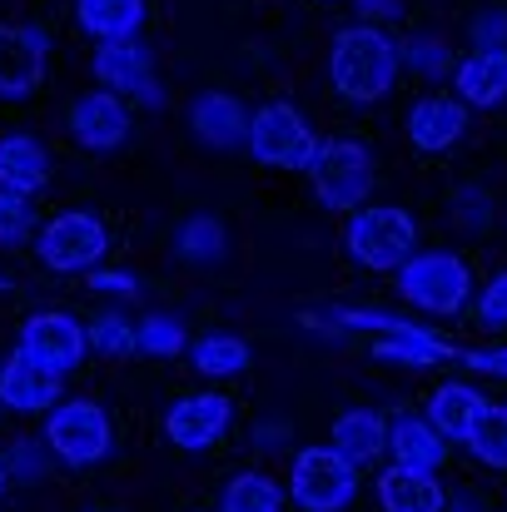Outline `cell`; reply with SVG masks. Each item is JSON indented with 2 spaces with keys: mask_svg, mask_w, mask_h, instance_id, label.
<instances>
[{
  "mask_svg": "<svg viewBox=\"0 0 507 512\" xmlns=\"http://www.w3.org/2000/svg\"><path fill=\"white\" fill-rule=\"evenodd\" d=\"M229 418H234V408H229L224 393H189V398H174V403H169L165 433L174 448L204 453V448H214V443L224 438Z\"/></svg>",
  "mask_w": 507,
  "mask_h": 512,
  "instance_id": "12",
  "label": "cell"
},
{
  "mask_svg": "<svg viewBox=\"0 0 507 512\" xmlns=\"http://www.w3.org/2000/svg\"><path fill=\"white\" fill-rule=\"evenodd\" d=\"M224 224L219 219H209V214H199V219H189L184 229H179V259H189V264H219L224 259Z\"/></svg>",
  "mask_w": 507,
  "mask_h": 512,
  "instance_id": "27",
  "label": "cell"
},
{
  "mask_svg": "<svg viewBox=\"0 0 507 512\" xmlns=\"http://www.w3.org/2000/svg\"><path fill=\"white\" fill-rule=\"evenodd\" d=\"M329 448L343 453L353 468H368L388 453V418L378 408H348L338 413L334 428H329Z\"/></svg>",
  "mask_w": 507,
  "mask_h": 512,
  "instance_id": "17",
  "label": "cell"
},
{
  "mask_svg": "<svg viewBox=\"0 0 507 512\" xmlns=\"http://www.w3.org/2000/svg\"><path fill=\"white\" fill-rule=\"evenodd\" d=\"M5 289H10V279H5V274H0V294H5Z\"/></svg>",
  "mask_w": 507,
  "mask_h": 512,
  "instance_id": "42",
  "label": "cell"
},
{
  "mask_svg": "<svg viewBox=\"0 0 507 512\" xmlns=\"http://www.w3.org/2000/svg\"><path fill=\"white\" fill-rule=\"evenodd\" d=\"M373 353H378V358H398V363H418V368L453 358V348L438 339V334H428V329H418V324H408V319H393V329L373 343Z\"/></svg>",
  "mask_w": 507,
  "mask_h": 512,
  "instance_id": "24",
  "label": "cell"
},
{
  "mask_svg": "<svg viewBox=\"0 0 507 512\" xmlns=\"http://www.w3.org/2000/svg\"><path fill=\"white\" fill-rule=\"evenodd\" d=\"M453 90L468 110H493L507 100V45H478L453 70Z\"/></svg>",
  "mask_w": 507,
  "mask_h": 512,
  "instance_id": "16",
  "label": "cell"
},
{
  "mask_svg": "<svg viewBox=\"0 0 507 512\" xmlns=\"http://www.w3.org/2000/svg\"><path fill=\"white\" fill-rule=\"evenodd\" d=\"M90 348L105 358H130V353H140V329L125 314H100L90 324Z\"/></svg>",
  "mask_w": 507,
  "mask_h": 512,
  "instance_id": "29",
  "label": "cell"
},
{
  "mask_svg": "<svg viewBox=\"0 0 507 512\" xmlns=\"http://www.w3.org/2000/svg\"><path fill=\"white\" fill-rule=\"evenodd\" d=\"M135 329H140V353L174 358V353H184V348H189V343H184V324H179V319H169V314H145Z\"/></svg>",
  "mask_w": 507,
  "mask_h": 512,
  "instance_id": "32",
  "label": "cell"
},
{
  "mask_svg": "<svg viewBox=\"0 0 507 512\" xmlns=\"http://www.w3.org/2000/svg\"><path fill=\"white\" fill-rule=\"evenodd\" d=\"M5 488H10V468L0 463V503H5Z\"/></svg>",
  "mask_w": 507,
  "mask_h": 512,
  "instance_id": "41",
  "label": "cell"
},
{
  "mask_svg": "<svg viewBox=\"0 0 507 512\" xmlns=\"http://www.w3.org/2000/svg\"><path fill=\"white\" fill-rule=\"evenodd\" d=\"M65 125H70V135H75L80 150H90V155H110V150H120L125 135H130V100L100 85V90L70 100Z\"/></svg>",
  "mask_w": 507,
  "mask_h": 512,
  "instance_id": "10",
  "label": "cell"
},
{
  "mask_svg": "<svg viewBox=\"0 0 507 512\" xmlns=\"http://www.w3.org/2000/svg\"><path fill=\"white\" fill-rule=\"evenodd\" d=\"M0 408H5V403H0Z\"/></svg>",
  "mask_w": 507,
  "mask_h": 512,
  "instance_id": "44",
  "label": "cell"
},
{
  "mask_svg": "<svg viewBox=\"0 0 507 512\" xmlns=\"http://www.w3.org/2000/svg\"><path fill=\"white\" fill-rule=\"evenodd\" d=\"M45 443H50V453L65 468H95V463L110 458L115 428H110V413L100 403H90V398H60L45 413Z\"/></svg>",
  "mask_w": 507,
  "mask_h": 512,
  "instance_id": "3",
  "label": "cell"
},
{
  "mask_svg": "<svg viewBox=\"0 0 507 512\" xmlns=\"http://www.w3.org/2000/svg\"><path fill=\"white\" fill-rule=\"evenodd\" d=\"M284 498H289V493H284L274 478H264V473H239V478L224 483L219 512H284Z\"/></svg>",
  "mask_w": 507,
  "mask_h": 512,
  "instance_id": "25",
  "label": "cell"
},
{
  "mask_svg": "<svg viewBox=\"0 0 507 512\" xmlns=\"http://www.w3.org/2000/svg\"><path fill=\"white\" fill-rule=\"evenodd\" d=\"M90 289L95 294H125V299H135L140 294V279L135 274H120V269L115 274L110 269H90Z\"/></svg>",
  "mask_w": 507,
  "mask_h": 512,
  "instance_id": "35",
  "label": "cell"
},
{
  "mask_svg": "<svg viewBox=\"0 0 507 512\" xmlns=\"http://www.w3.org/2000/svg\"><path fill=\"white\" fill-rule=\"evenodd\" d=\"M358 10H363V20H388V15H398V0H358Z\"/></svg>",
  "mask_w": 507,
  "mask_h": 512,
  "instance_id": "38",
  "label": "cell"
},
{
  "mask_svg": "<svg viewBox=\"0 0 507 512\" xmlns=\"http://www.w3.org/2000/svg\"><path fill=\"white\" fill-rule=\"evenodd\" d=\"M95 80L125 100H140V105H155L160 100V80H155V60L150 50L130 35V40H100L95 50Z\"/></svg>",
  "mask_w": 507,
  "mask_h": 512,
  "instance_id": "11",
  "label": "cell"
},
{
  "mask_svg": "<svg viewBox=\"0 0 507 512\" xmlns=\"http://www.w3.org/2000/svg\"><path fill=\"white\" fill-rule=\"evenodd\" d=\"M289 498L304 512H343L358 498V468L334 448H304L289 468Z\"/></svg>",
  "mask_w": 507,
  "mask_h": 512,
  "instance_id": "7",
  "label": "cell"
},
{
  "mask_svg": "<svg viewBox=\"0 0 507 512\" xmlns=\"http://www.w3.org/2000/svg\"><path fill=\"white\" fill-rule=\"evenodd\" d=\"M45 30L35 25H0V100H25L45 75Z\"/></svg>",
  "mask_w": 507,
  "mask_h": 512,
  "instance_id": "14",
  "label": "cell"
},
{
  "mask_svg": "<svg viewBox=\"0 0 507 512\" xmlns=\"http://www.w3.org/2000/svg\"><path fill=\"white\" fill-rule=\"evenodd\" d=\"M488 408H493V403H488L473 383H438L433 398H428V418H433V428H438L448 443H468V438L478 433V423H483Z\"/></svg>",
  "mask_w": 507,
  "mask_h": 512,
  "instance_id": "18",
  "label": "cell"
},
{
  "mask_svg": "<svg viewBox=\"0 0 507 512\" xmlns=\"http://www.w3.org/2000/svg\"><path fill=\"white\" fill-rule=\"evenodd\" d=\"M110 249L105 219L90 209H65L35 234V254L50 274H90Z\"/></svg>",
  "mask_w": 507,
  "mask_h": 512,
  "instance_id": "5",
  "label": "cell"
},
{
  "mask_svg": "<svg viewBox=\"0 0 507 512\" xmlns=\"http://www.w3.org/2000/svg\"><path fill=\"white\" fill-rule=\"evenodd\" d=\"M393 284H398V294H403L413 309H423V314H438V319L458 314V309L468 304V294H473L468 264H463L458 254H448V249L413 254V259H408V264L393 274Z\"/></svg>",
  "mask_w": 507,
  "mask_h": 512,
  "instance_id": "4",
  "label": "cell"
},
{
  "mask_svg": "<svg viewBox=\"0 0 507 512\" xmlns=\"http://www.w3.org/2000/svg\"><path fill=\"white\" fill-rule=\"evenodd\" d=\"M50 184V150L35 135H5L0 140V189L35 199Z\"/></svg>",
  "mask_w": 507,
  "mask_h": 512,
  "instance_id": "22",
  "label": "cell"
},
{
  "mask_svg": "<svg viewBox=\"0 0 507 512\" xmlns=\"http://www.w3.org/2000/svg\"><path fill=\"white\" fill-rule=\"evenodd\" d=\"M309 184H314L324 209L353 214L368 199V189H373V155H368V145H358V140H324L314 165H309Z\"/></svg>",
  "mask_w": 507,
  "mask_h": 512,
  "instance_id": "6",
  "label": "cell"
},
{
  "mask_svg": "<svg viewBox=\"0 0 507 512\" xmlns=\"http://www.w3.org/2000/svg\"><path fill=\"white\" fill-rule=\"evenodd\" d=\"M478 319H483L488 329H507V274H498V279L483 289V299H478Z\"/></svg>",
  "mask_w": 507,
  "mask_h": 512,
  "instance_id": "34",
  "label": "cell"
},
{
  "mask_svg": "<svg viewBox=\"0 0 507 512\" xmlns=\"http://www.w3.org/2000/svg\"><path fill=\"white\" fill-rule=\"evenodd\" d=\"M189 125H194V135H199L209 150L249 145V115H244V105H239L234 95H224V90L199 95L194 110H189Z\"/></svg>",
  "mask_w": 507,
  "mask_h": 512,
  "instance_id": "21",
  "label": "cell"
},
{
  "mask_svg": "<svg viewBox=\"0 0 507 512\" xmlns=\"http://www.w3.org/2000/svg\"><path fill=\"white\" fill-rule=\"evenodd\" d=\"M30 229H35V209H30V199H25V194L0 189V249L25 244V239H30Z\"/></svg>",
  "mask_w": 507,
  "mask_h": 512,
  "instance_id": "33",
  "label": "cell"
},
{
  "mask_svg": "<svg viewBox=\"0 0 507 512\" xmlns=\"http://www.w3.org/2000/svg\"><path fill=\"white\" fill-rule=\"evenodd\" d=\"M249 150L259 165H274V170H309L314 155H319V140L314 130L304 125V115L284 100L274 105H259L249 115Z\"/></svg>",
  "mask_w": 507,
  "mask_h": 512,
  "instance_id": "8",
  "label": "cell"
},
{
  "mask_svg": "<svg viewBox=\"0 0 507 512\" xmlns=\"http://www.w3.org/2000/svg\"><path fill=\"white\" fill-rule=\"evenodd\" d=\"M388 448H393V463L403 468H418V473H438L448 463V438L433 428V418L423 413H403L388 423Z\"/></svg>",
  "mask_w": 507,
  "mask_h": 512,
  "instance_id": "19",
  "label": "cell"
},
{
  "mask_svg": "<svg viewBox=\"0 0 507 512\" xmlns=\"http://www.w3.org/2000/svg\"><path fill=\"white\" fill-rule=\"evenodd\" d=\"M75 20L90 40H130L145 25V0H75Z\"/></svg>",
  "mask_w": 507,
  "mask_h": 512,
  "instance_id": "23",
  "label": "cell"
},
{
  "mask_svg": "<svg viewBox=\"0 0 507 512\" xmlns=\"http://www.w3.org/2000/svg\"><path fill=\"white\" fill-rule=\"evenodd\" d=\"M189 353H194V368L204 378H234V373L249 368V343L234 339V334H209V339L194 343Z\"/></svg>",
  "mask_w": 507,
  "mask_h": 512,
  "instance_id": "26",
  "label": "cell"
},
{
  "mask_svg": "<svg viewBox=\"0 0 507 512\" xmlns=\"http://www.w3.org/2000/svg\"><path fill=\"white\" fill-rule=\"evenodd\" d=\"M403 70V50L393 45L388 30H378L373 20H358V25H343L329 45V80L343 100L353 105H373L393 90Z\"/></svg>",
  "mask_w": 507,
  "mask_h": 512,
  "instance_id": "1",
  "label": "cell"
},
{
  "mask_svg": "<svg viewBox=\"0 0 507 512\" xmlns=\"http://www.w3.org/2000/svg\"><path fill=\"white\" fill-rule=\"evenodd\" d=\"M289 433H284V423H264V433H259V448H279Z\"/></svg>",
  "mask_w": 507,
  "mask_h": 512,
  "instance_id": "40",
  "label": "cell"
},
{
  "mask_svg": "<svg viewBox=\"0 0 507 512\" xmlns=\"http://www.w3.org/2000/svg\"><path fill=\"white\" fill-rule=\"evenodd\" d=\"M473 40H478V45H507V10H488V15H478Z\"/></svg>",
  "mask_w": 507,
  "mask_h": 512,
  "instance_id": "36",
  "label": "cell"
},
{
  "mask_svg": "<svg viewBox=\"0 0 507 512\" xmlns=\"http://www.w3.org/2000/svg\"><path fill=\"white\" fill-rule=\"evenodd\" d=\"M60 378L65 373L45 368L25 348H10L0 358V403L15 408V413H50L60 403Z\"/></svg>",
  "mask_w": 507,
  "mask_h": 512,
  "instance_id": "13",
  "label": "cell"
},
{
  "mask_svg": "<svg viewBox=\"0 0 507 512\" xmlns=\"http://www.w3.org/2000/svg\"><path fill=\"white\" fill-rule=\"evenodd\" d=\"M468 448H473V458L483 463V468H498L507 473V408H488L483 413V423H478V433L468 438Z\"/></svg>",
  "mask_w": 507,
  "mask_h": 512,
  "instance_id": "28",
  "label": "cell"
},
{
  "mask_svg": "<svg viewBox=\"0 0 507 512\" xmlns=\"http://www.w3.org/2000/svg\"><path fill=\"white\" fill-rule=\"evenodd\" d=\"M463 363H468V368H478V373H503V378H507V348H488V353H463Z\"/></svg>",
  "mask_w": 507,
  "mask_h": 512,
  "instance_id": "37",
  "label": "cell"
},
{
  "mask_svg": "<svg viewBox=\"0 0 507 512\" xmlns=\"http://www.w3.org/2000/svg\"><path fill=\"white\" fill-rule=\"evenodd\" d=\"M448 503H453V512H488L478 493H448Z\"/></svg>",
  "mask_w": 507,
  "mask_h": 512,
  "instance_id": "39",
  "label": "cell"
},
{
  "mask_svg": "<svg viewBox=\"0 0 507 512\" xmlns=\"http://www.w3.org/2000/svg\"><path fill=\"white\" fill-rule=\"evenodd\" d=\"M20 348L55 373H75L90 353V329L65 309H40L20 324Z\"/></svg>",
  "mask_w": 507,
  "mask_h": 512,
  "instance_id": "9",
  "label": "cell"
},
{
  "mask_svg": "<svg viewBox=\"0 0 507 512\" xmlns=\"http://www.w3.org/2000/svg\"><path fill=\"white\" fill-rule=\"evenodd\" d=\"M463 130H468V105L458 95H423L413 105V115H408V140L423 155L453 150L463 140Z\"/></svg>",
  "mask_w": 507,
  "mask_h": 512,
  "instance_id": "15",
  "label": "cell"
},
{
  "mask_svg": "<svg viewBox=\"0 0 507 512\" xmlns=\"http://www.w3.org/2000/svg\"><path fill=\"white\" fill-rule=\"evenodd\" d=\"M90 512H120V508H90Z\"/></svg>",
  "mask_w": 507,
  "mask_h": 512,
  "instance_id": "43",
  "label": "cell"
},
{
  "mask_svg": "<svg viewBox=\"0 0 507 512\" xmlns=\"http://www.w3.org/2000/svg\"><path fill=\"white\" fill-rule=\"evenodd\" d=\"M343 244H348V254H353L363 269H373V274H398V269L418 254V224H413L408 209L368 204V209H353V214H348Z\"/></svg>",
  "mask_w": 507,
  "mask_h": 512,
  "instance_id": "2",
  "label": "cell"
},
{
  "mask_svg": "<svg viewBox=\"0 0 507 512\" xmlns=\"http://www.w3.org/2000/svg\"><path fill=\"white\" fill-rule=\"evenodd\" d=\"M50 443H30V438H15L5 453H0V463L10 468V478L15 483H40L45 473H50Z\"/></svg>",
  "mask_w": 507,
  "mask_h": 512,
  "instance_id": "31",
  "label": "cell"
},
{
  "mask_svg": "<svg viewBox=\"0 0 507 512\" xmlns=\"http://www.w3.org/2000/svg\"><path fill=\"white\" fill-rule=\"evenodd\" d=\"M378 503L383 512H448V493L438 483V473H418V468H383L378 473Z\"/></svg>",
  "mask_w": 507,
  "mask_h": 512,
  "instance_id": "20",
  "label": "cell"
},
{
  "mask_svg": "<svg viewBox=\"0 0 507 512\" xmlns=\"http://www.w3.org/2000/svg\"><path fill=\"white\" fill-rule=\"evenodd\" d=\"M403 65L418 70V75H453V70H458L448 40H438V35H413V40L403 45Z\"/></svg>",
  "mask_w": 507,
  "mask_h": 512,
  "instance_id": "30",
  "label": "cell"
}]
</instances>
